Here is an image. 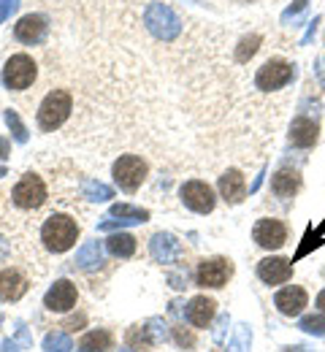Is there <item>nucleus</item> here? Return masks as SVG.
Returning a JSON list of instances; mask_svg holds the SVG:
<instances>
[{"label": "nucleus", "instance_id": "aec40b11", "mask_svg": "<svg viewBox=\"0 0 325 352\" xmlns=\"http://www.w3.org/2000/svg\"><path fill=\"white\" fill-rule=\"evenodd\" d=\"M301 187V176L298 171H290V168H279L274 179H271V190L277 198H293Z\"/></svg>", "mask_w": 325, "mask_h": 352}, {"label": "nucleus", "instance_id": "7ed1b4c3", "mask_svg": "<svg viewBox=\"0 0 325 352\" xmlns=\"http://www.w3.org/2000/svg\"><path fill=\"white\" fill-rule=\"evenodd\" d=\"M47 198L49 192L44 179L38 174H33V171H27V174L14 184V190H11V204L19 212H36V209H41L47 204Z\"/></svg>", "mask_w": 325, "mask_h": 352}, {"label": "nucleus", "instance_id": "c9c22d12", "mask_svg": "<svg viewBox=\"0 0 325 352\" xmlns=\"http://www.w3.org/2000/svg\"><path fill=\"white\" fill-rule=\"evenodd\" d=\"M236 3H252V0H236Z\"/></svg>", "mask_w": 325, "mask_h": 352}, {"label": "nucleus", "instance_id": "6ab92c4d", "mask_svg": "<svg viewBox=\"0 0 325 352\" xmlns=\"http://www.w3.org/2000/svg\"><path fill=\"white\" fill-rule=\"evenodd\" d=\"M152 255H155L157 261H163V263H174V261H179L182 247H179V241H177L174 236L157 233V236L152 239Z\"/></svg>", "mask_w": 325, "mask_h": 352}, {"label": "nucleus", "instance_id": "2eb2a0df", "mask_svg": "<svg viewBox=\"0 0 325 352\" xmlns=\"http://www.w3.org/2000/svg\"><path fill=\"white\" fill-rule=\"evenodd\" d=\"M258 276L266 285H282L293 276V263L287 258H263L258 263Z\"/></svg>", "mask_w": 325, "mask_h": 352}, {"label": "nucleus", "instance_id": "2f4dec72", "mask_svg": "<svg viewBox=\"0 0 325 352\" xmlns=\"http://www.w3.org/2000/svg\"><path fill=\"white\" fill-rule=\"evenodd\" d=\"M315 30H317V19H315V22H312V28H309V33H306V36H304V44H306V41H309V38H312V36H315Z\"/></svg>", "mask_w": 325, "mask_h": 352}, {"label": "nucleus", "instance_id": "a878e982", "mask_svg": "<svg viewBox=\"0 0 325 352\" xmlns=\"http://www.w3.org/2000/svg\"><path fill=\"white\" fill-rule=\"evenodd\" d=\"M111 217H131L133 222H141V220H146L149 214H146L144 209H133V206L120 204V206H114V209H111Z\"/></svg>", "mask_w": 325, "mask_h": 352}, {"label": "nucleus", "instance_id": "39448f33", "mask_svg": "<svg viewBox=\"0 0 325 352\" xmlns=\"http://www.w3.org/2000/svg\"><path fill=\"white\" fill-rule=\"evenodd\" d=\"M36 74H38V65L30 54H11L3 65V85L19 92V89H27L36 82Z\"/></svg>", "mask_w": 325, "mask_h": 352}, {"label": "nucleus", "instance_id": "473e14b6", "mask_svg": "<svg viewBox=\"0 0 325 352\" xmlns=\"http://www.w3.org/2000/svg\"><path fill=\"white\" fill-rule=\"evenodd\" d=\"M5 155H8V144L0 138V157H5Z\"/></svg>", "mask_w": 325, "mask_h": 352}, {"label": "nucleus", "instance_id": "f8f14e48", "mask_svg": "<svg viewBox=\"0 0 325 352\" xmlns=\"http://www.w3.org/2000/svg\"><path fill=\"white\" fill-rule=\"evenodd\" d=\"M76 301H79V290H76V285L68 282V279L54 282V285L49 287V293L44 296V307H47L49 311H71V309L76 307Z\"/></svg>", "mask_w": 325, "mask_h": 352}, {"label": "nucleus", "instance_id": "6e6552de", "mask_svg": "<svg viewBox=\"0 0 325 352\" xmlns=\"http://www.w3.org/2000/svg\"><path fill=\"white\" fill-rule=\"evenodd\" d=\"M179 198H182V204H185L187 209L195 212V214H209L214 209V204H217L214 190L206 182H201V179L185 182L182 190H179Z\"/></svg>", "mask_w": 325, "mask_h": 352}, {"label": "nucleus", "instance_id": "20e7f679", "mask_svg": "<svg viewBox=\"0 0 325 352\" xmlns=\"http://www.w3.org/2000/svg\"><path fill=\"white\" fill-rule=\"evenodd\" d=\"M144 25H146V30L155 36V38H160V41H174L177 36H179V30H182V19L174 14V8L171 6H166V3H152L146 11H144Z\"/></svg>", "mask_w": 325, "mask_h": 352}, {"label": "nucleus", "instance_id": "9b49d317", "mask_svg": "<svg viewBox=\"0 0 325 352\" xmlns=\"http://www.w3.org/2000/svg\"><path fill=\"white\" fill-rule=\"evenodd\" d=\"M252 239L258 247L263 250H279L284 241H287V228L282 220H274V217H263V220L255 222L252 228Z\"/></svg>", "mask_w": 325, "mask_h": 352}, {"label": "nucleus", "instance_id": "f704fd0d", "mask_svg": "<svg viewBox=\"0 0 325 352\" xmlns=\"http://www.w3.org/2000/svg\"><path fill=\"white\" fill-rule=\"evenodd\" d=\"M317 307H320V309L325 311V290L320 293V296H317Z\"/></svg>", "mask_w": 325, "mask_h": 352}, {"label": "nucleus", "instance_id": "f3484780", "mask_svg": "<svg viewBox=\"0 0 325 352\" xmlns=\"http://www.w3.org/2000/svg\"><path fill=\"white\" fill-rule=\"evenodd\" d=\"M317 122L309 120V117H295L293 125H290V144L298 146V149H309L315 141H317Z\"/></svg>", "mask_w": 325, "mask_h": 352}, {"label": "nucleus", "instance_id": "bb28decb", "mask_svg": "<svg viewBox=\"0 0 325 352\" xmlns=\"http://www.w3.org/2000/svg\"><path fill=\"white\" fill-rule=\"evenodd\" d=\"M5 122H8V128H11V133H14L16 141H27V131H25V125L19 122L16 111H5Z\"/></svg>", "mask_w": 325, "mask_h": 352}, {"label": "nucleus", "instance_id": "dca6fc26", "mask_svg": "<svg viewBox=\"0 0 325 352\" xmlns=\"http://www.w3.org/2000/svg\"><path fill=\"white\" fill-rule=\"evenodd\" d=\"M217 187H220L223 201L231 204V206L241 204L244 195H247V182H244V176L238 174L236 168H231V171H225V174L220 176V184H217Z\"/></svg>", "mask_w": 325, "mask_h": 352}, {"label": "nucleus", "instance_id": "0eeeda50", "mask_svg": "<svg viewBox=\"0 0 325 352\" xmlns=\"http://www.w3.org/2000/svg\"><path fill=\"white\" fill-rule=\"evenodd\" d=\"M111 174H114V182L120 184V190L136 192L141 184H144L146 174H149V166L141 160L139 155H122V157L114 163Z\"/></svg>", "mask_w": 325, "mask_h": 352}, {"label": "nucleus", "instance_id": "393cba45", "mask_svg": "<svg viewBox=\"0 0 325 352\" xmlns=\"http://www.w3.org/2000/svg\"><path fill=\"white\" fill-rule=\"evenodd\" d=\"M85 195L93 201H106V198H111V190L100 182H85Z\"/></svg>", "mask_w": 325, "mask_h": 352}, {"label": "nucleus", "instance_id": "c756f323", "mask_svg": "<svg viewBox=\"0 0 325 352\" xmlns=\"http://www.w3.org/2000/svg\"><path fill=\"white\" fill-rule=\"evenodd\" d=\"M174 333H177V342H179L182 347H192V344H195V336H192L190 331H182V328H174Z\"/></svg>", "mask_w": 325, "mask_h": 352}, {"label": "nucleus", "instance_id": "9d476101", "mask_svg": "<svg viewBox=\"0 0 325 352\" xmlns=\"http://www.w3.org/2000/svg\"><path fill=\"white\" fill-rule=\"evenodd\" d=\"M49 36V19L44 14H27L14 25V38L27 46L44 44Z\"/></svg>", "mask_w": 325, "mask_h": 352}, {"label": "nucleus", "instance_id": "412c9836", "mask_svg": "<svg viewBox=\"0 0 325 352\" xmlns=\"http://www.w3.org/2000/svg\"><path fill=\"white\" fill-rule=\"evenodd\" d=\"M106 250L117 258H131L136 252V239L131 233H114L106 239Z\"/></svg>", "mask_w": 325, "mask_h": 352}, {"label": "nucleus", "instance_id": "b1692460", "mask_svg": "<svg viewBox=\"0 0 325 352\" xmlns=\"http://www.w3.org/2000/svg\"><path fill=\"white\" fill-rule=\"evenodd\" d=\"M301 331L312 333V336H325V317L323 314H309L301 320Z\"/></svg>", "mask_w": 325, "mask_h": 352}, {"label": "nucleus", "instance_id": "ddd939ff", "mask_svg": "<svg viewBox=\"0 0 325 352\" xmlns=\"http://www.w3.org/2000/svg\"><path fill=\"white\" fill-rule=\"evenodd\" d=\"M30 287V279L19 268H0V301L14 304L19 301Z\"/></svg>", "mask_w": 325, "mask_h": 352}, {"label": "nucleus", "instance_id": "1a4fd4ad", "mask_svg": "<svg viewBox=\"0 0 325 352\" xmlns=\"http://www.w3.org/2000/svg\"><path fill=\"white\" fill-rule=\"evenodd\" d=\"M233 276V263L228 258H209L201 261L198 271H195V282L201 287H223Z\"/></svg>", "mask_w": 325, "mask_h": 352}, {"label": "nucleus", "instance_id": "423d86ee", "mask_svg": "<svg viewBox=\"0 0 325 352\" xmlns=\"http://www.w3.org/2000/svg\"><path fill=\"white\" fill-rule=\"evenodd\" d=\"M293 79H295V65L282 60V57H271L258 68L255 87L263 89V92H274V89H282L284 85H290Z\"/></svg>", "mask_w": 325, "mask_h": 352}, {"label": "nucleus", "instance_id": "c85d7f7f", "mask_svg": "<svg viewBox=\"0 0 325 352\" xmlns=\"http://www.w3.org/2000/svg\"><path fill=\"white\" fill-rule=\"evenodd\" d=\"M16 6H19V0H0V25L16 11Z\"/></svg>", "mask_w": 325, "mask_h": 352}, {"label": "nucleus", "instance_id": "cd10ccee", "mask_svg": "<svg viewBox=\"0 0 325 352\" xmlns=\"http://www.w3.org/2000/svg\"><path fill=\"white\" fill-rule=\"evenodd\" d=\"M306 6H309V0H293V6L282 14V25H290L301 11H306Z\"/></svg>", "mask_w": 325, "mask_h": 352}, {"label": "nucleus", "instance_id": "f257e3e1", "mask_svg": "<svg viewBox=\"0 0 325 352\" xmlns=\"http://www.w3.org/2000/svg\"><path fill=\"white\" fill-rule=\"evenodd\" d=\"M38 236H41V244H44L47 252L63 255L71 247H76V241L82 236V228L68 214H49L47 220L41 222V233Z\"/></svg>", "mask_w": 325, "mask_h": 352}, {"label": "nucleus", "instance_id": "a211bd4d", "mask_svg": "<svg viewBox=\"0 0 325 352\" xmlns=\"http://www.w3.org/2000/svg\"><path fill=\"white\" fill-rule=\"evenodd\" d=\"M214 314H217V304L212 298H206V296H195L190 301V307H187V320L195 328H209V322L214 320Z\"/></svg>", "mask_w": 325, "mask_h": 352}, {"label": "nucleus", "instance_id": "72a5a7b5", "mask_svg": "<svg viewBox=\"0 0 325 352\" xmlns=\"http://www.w3.org/2000/svg\"><path fill=\"white\" fill-rule=\"evenodd\" d=\"M282 352H312V350H306V347H284Z\"/></svg>", "mask_w": 325, "mask_h": 352}, {"label": "nucleus", "instance_id": "7c9ffc66", "mask_svg": "<svg viewBox=\"0 0 325 352\" xmlns=\"http://www.w3.org/2000/svg\"><path fill=\"white\" fill-rule=\"evenodd\" d=\"M315 74L320 76V82H323V87H325V57H320V60H317V65H315Z\"/></svg>", "mask_w": 325, "mask_h": 352}, {"label": "nucleus", "instance_id": "4468645a", "mask_svg": "<svg viewBox=\"0 0 325 352\" xmlns=\"http://www.w3.org/2000/svg\"><path fill=\"white\" fill-rule=\"evenodd\" d=\"M306 301H309V296H306V290L298 287V285L282 287L277 296H274V304H277V309L284 317H298V314L304 311V307H306Z\"/></svg>", "mask_w": 325, "mask_h": 352}, {"label": "nucleus", "instance_id": "5701e85b", "mask_svg": "<svg viewBox=\"0 0 325 352\" xmlns=\"http://www.w3.org/2000/svg\"><path fill=\"white\" fill-rule=\"evenodd\" d=\"M258 46H260V36H244L241 41H238V46H236V63H247L255 52H258Z\"/></svg>", "mask_w": 325, "mask_h": 352}, {"label": "nucleus", "instance_id": "f03ea898", "mask_svg": "<svg viewBox=\"0 0 325 352\" xmlns=\"http://www.w3.org/2000/svg\"><path fill=\"white\" fill-rule=\"evenodd\" d=\"M71 109H74L71 92L68 89H52L41 100L38 111H36V122L44 133H54L57 128H63V122L71 117Z\"/></svg>", "mask_w": 325, "mask_h": 352}, {"label": "nucleus", "instance_id": "4be33fe9", "mask_svg": "<svg viewBox=\"0 0 325 352\" xmlns=\"http://www.w3.org/2000/svg\"><path fill=\"white\" fill-rule=\"evenodd\" d=\"M79 350L82 352L111 350V333H109V331H90V333H85L82 342H79Z\"/></svg>", "mask_w": 325, "mask_h": 352}]
</instances>
